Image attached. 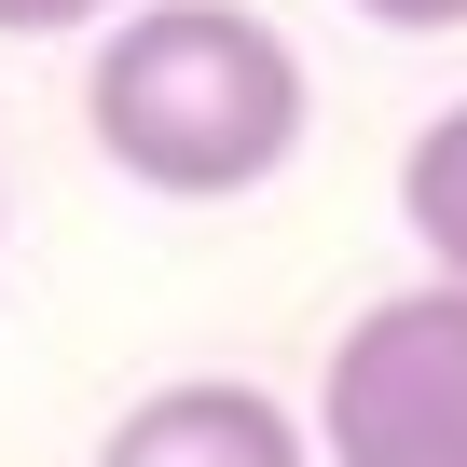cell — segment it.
<instances>
[{
	"label": "cell",
	"mask_w": 467,
	"mask_h": 467,
	"mask_svg": "<svg viewBox=\"0 0 467 467\" xmlns=\"http://www.w3.org/2000/svg\"><path fill=\"white\" fill-rule=\"evenodd\" d=\"M83 124H97V151H110L138 192L220 206V192H262V179L303 151L317 83H303L289 28L248 15V0H138V15L97 28Z\"/></svg>",
	"instance_id": "1"
},
{
	"label": "cell",
	"mask_w": 467,
	"mask_h": 467,
	"mask_svg": "<svg viewBox=\"0 0 467 467\" xmlns=\"http://www.w3.org/2000/svg\"><path fill=\"white\" fill-rule=\"evenodd\" d=\"M330 467H467V275L385 289L317 371Z\"/></svg>",
	"instance_id": "2"
},
{
	"label": "cell",
	"mask_w": 467,
	"mask_h": 467,
	"mask_svg": "<svg viewBox=\"0 0 467 467\" xmlns=\"http://www.w3.org/2000/svg\"><path fill=\"white\" fill-rule=\"evenodd\" d=\"M97 467H317V426H303L275 385L192 371V385L124 399V426L97 440Z\"/></svg>",
	"instance_id": "3"
},
{
	"label": "cell",
	"mask_w": 467,
	"mask_h": 467,
	"mask_svg": "<svg viewBox=\"0 0 467 467\" xmlns=\"http://www.w3.org/2000/svg\"><path fill=\"white\" fill-rule=\"evenodd\" d=\"M399 220H412L426 275H467V97L412 124V151H399Z\"/></svg>",
	"instance_id": "4"
},
{
	"label": "cell",
	"mask_w": 467,
	"mask_h": 467,
	"mask_svg": "<svg viewBox=\"0 0 467 467\" xmlns=\"http://www.w3.org/2000/svg\"><path fill=\"white\" fill-rule=\"evenodd\" d=\"M124 0H0V42H56V28H97Z\"/></svg>",
	"instance_id": "5"
},
{
	"label": "cell",
	"mask_w": 467,
	"mask_h": 467,
	"mask_svg": "<svg viewBox=\"0 0 467 467\" xmlns=\"http://www.w3.org/2000/svg\"><path fill=\"white\" fill-rule=\"evenodd\" d=\"M371 28H399V42H440V28H467V0H358Z\"/></svg>",
	"instance_id": "6"
}]
</instances>
